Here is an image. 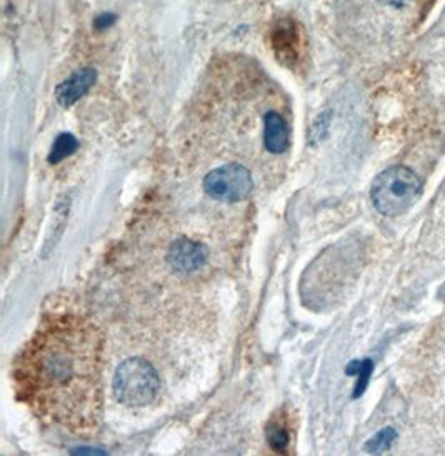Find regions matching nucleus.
<instances>
[{"mask_svg": "<svg viewBox=\"0 0 445 456\" xmlns=\"http://www.w3.org/2000/svg\"><path fill=\"white\" fill-rule=\"evenodd\" d=\"M420 191V178L408 167L397 165L383 170L374 180L370 197L382 216H395L404 214L416 203Z\"/></svg>", "mask_w": 445, "mask_h": 456, "instance_id": "2", "label": "nucleus"}, {"mask_svg": "<svg viewBox=\"0 0 445 456\" xmlns=\"http://www.w3.org/2000/svg\"><path fill=\"white\" fill-rule=\"evenodd\" d=\"M115 20H117V17H115L114 13H101V15L95 19L94 26H95L97 30H103V28H109V27L114 26Z\"/></svg>", "mask_w": 445, "mask_h": 456, "instance_id": "13", "label": "nucleus"}, {"mask_svg": "<svg viewBox=\"0 0 445 456\" xmlns=\"http://www.w3.org/2000/svg\"><path fill=\"white\" fill-rule=\"evenodd\" d=\"M115 398L130 408L149 405L161 390V379L155 368L142 358H128L114 375Z\"/></svg>", "mask_w": 445, "mask_h": 456, "instance_id": "3", "label": "nucleus"}, {"mask_svg": "<svg viewBox=\"0 0 445 456\" xmlns=\"http://www.w3.org/2000/svg\"><path fill=\"white\" fill-rule=\"evenodd\" d=\"M372 370H374V363L370 358L366 360H354L350 362L347 368H345V373L347 375H357L358 381L356 385V392H354V398H358L360 395H364L367 385H369L370 375H372Z\"/></svg>", "mask_w": 445, "mask_h": 456, "instance_id": "9", "label": "nucleus"}, {"mask_svg": "<svg viewBox=\"0 0 445 456\" xmlns=\"http://www.w3.org/2000/svg\"><path fill=\"white\" fill-rule=\"evenodd\" d=\"M252 189V175L241 164L222 165L204 178V191L218 202H241L251 195Z\"/></svg>", "mask_w": 445, "mask_h": 456, "instance_id": "4", "label": "nucleus"}, {"mask_svg": "<svg viewBox=\"0 0 445 456\" xmlns=\"http://www.w3.org/2000/svg\"><path fill=\"white\" fill-rule=\"evenodd\" d=\"M289 431L284 428V425H270L268 431V442L270 444V448L274 452H285L287 450V444H289Z\"/></svg>", "mask_w": 445, "mask_h": 456, "instance_id": "12", "label": "nucleus"}, {"mask_svg": "<svg viewBox=\"0 0 445 456\" xmlns=\"http://www.w3.org/2000/svg\"><path fill=\"white\" fill-rule=\"evenodd\" d=\"M95 80H97V72L94 69L90 67L80 69L57 87L55 99L67 109L74 105L77 101H80L92 89Z\"/></svg>", "mask_w": 445, "mask_h": 456, "instance_id": "7", "label": "nucleus"}, {"mask_svg": "<svg viewBox=\"0 0 445 456\" xmlns=\"http://www.w3.org/2000/svg\"><path fill=\"white\" fill-rule=\"evenodd\" d=\"M264 145L270 153H282L289 147L287 122L277 112H268L264 118Z\"/></svg>", "mask_w": 445, "mask_h": 456, "instance_id": "8", "label": "nucleus"}, {"mask_svg": "<svg viewBox=\"0 0 445 456\" xmlns=\"http://www.w3.org/2000/svg\"><path fill=\"white\" fill-rule=\"evenodd\" d=\"M78 142L72 134H61L54 145H52L51 153H49V162L51 164H59L62 162L67 157H70L72 153H76Z\"/></svg>", "mask_w": 445, "mask_h": 456, "instance_id": "10", "label": "nucleus"}, {"mask_svg": "<svg viewBox=\"0 0 445 456\" xmlns=\"http://www.w3.org/2000/svg\"><path fill=\"white\" fill-rule=\"evenodd\" d=\"M395 438H397V431L394 428H391V427L383 428L374 438H370L369 442L366 444V450L369 453H381L392 446Z\"/></svg>", "mask_w": 445, "mask_h": 456, "instance_id": "11", "label": "nucleus"}, {"mask_svg": "<svg viewBox=\"0 0 445 456\" xmlns=\"http://www.w3.org/2000/svg\"><path fill=\"white\" fill-rule=\"evenodd\" d=\"M103 331L86 318L45 320L13 365L19 396L40 419L92 433L103 419Z\"/></svg>", "mask_w": 445, "mask_h": 456, "instance_id": "1", "label": "nucleus"}, {"mask_svg": "<svg viewBox=\"0 0 445 456\" xmlns=\"http://www.w3.org/2000/svg\"><path fill=\"white\" fill-rule=\"evenodd\" d=\"M272 49L280 64L285 67H293L299 59V32L293 20L282 19L270 34Z\"/></svg>", "mask_w": 445, "mask_h": 456, "instance_id": "6", "label": "nucleus"}, {"mask_svg": "<svg viewBox=\"0 0 445 456\" xmlns=\"http://www.w3.org/2000/svg\"><path fill=\"white\" fill-rule=\"evenodd\" d=\"M207 256L209 250L205 245L189 239H180L170 247L167 260L177 273H192L204 266Z\"/></svg>", "mask_w": 445, "mask_h": 456, "instance_id": "5", "label": "nucleus"}]
</instances>
